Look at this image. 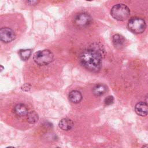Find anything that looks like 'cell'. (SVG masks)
I'll return each mask as SVG.
<instances>
[{
  "instance_id": "obj_13",
  "label": "cell",
  "mask_w": 148,
  "mask_h": 148,
  "mask_svg": "<svg viewBox=\"0 0 148 148\" xmlns=\"http://www.w3.org/2000/svg\"><path fill=\"white\" fill-rule=\"evenodd\" d=\"M27 121L30 124H35L38 120L39 117L37 113L35 111L28 112L27 114Z\"/></svg>"
},
{
  "instance_id": "obj_18",
  "label": "cell",
  "mask_w": 148,
  "mask_h": 148,
  "mask_svg": "<svg viewBox=\"0 0 148 148\" xmlns=\"http://www.w3.org/2000/svg\"><path fill=\"white\" fill-rule=\"evenodd\" d=\"M86 1H92V0H86Z\"/></svg>"
},
{
  "instance_id": "obj_9",
  "label": "cell",
  "mask_w": 148,
  "mask_h": 148,
  "mask_svg": "<svg viewBox=\"0 0 148 148\" xmlns=\"http://www.w3.org/2000/svg\"><path fill=\"white\" fill-rule=\"evenodd\" d=\"M14 113L18 116H23L28 113V109L23 103H18L14 108Z\"/></svg>"
},
{
  "instance_id": "obj_1",
  "label": "cell",
  "mask_w": 148,
  "mask_h": 148,
  "mask_svg": "<svg viewBox=\"0 0 148 148\" xmlns=\"http://www.w3.org/2000/svg\"><path fill=\"white\" fill-rule=\"evenodd\" d=\"M102 54L95 48L84 50L79 56V61L82 65L89 71L98 72L102 67Z\"/></svg>"
},
{
  "instance_id": "obj_16",
  "label": "cell",
  "mask_w": 148,
  "mask_h": 148,
  "mask_svg": "<svg viewBox=\"0 0 148 148\" xmlns=\"http://www.w3.org/2000/svg\"><path fill=\"white\" fill-rule=\"evenodd\" d=\"M30 88H31V85H29V84H25L22 87V89L24 91H25H25H29L30 90Z\"/></svg>"
},
{
  "instance_id": "obj_10",
  "label": "cell",
  "mask_w": 148,
  "mask_h": 148,
  "mask_svg": "<svg viewBox=\"0 0 148 148\" xmlns=\"http://www.w3.org/2000/svg\"><path fill=\"white\" fill-rule=\"evenodd\" d=\"M59 127L61 129L63 130L68 131L72 129L73 127V123L71 119L68 118H64L60 120L59 123Z\"/></svg>"
},
{
  "instance_id": "obj_2",
  "label": "cell",
  "mask_w": 148,
  "mask_h": 148,
  "mask_svg": "<svg viewBox=\"0 0 148 148\" xmlns=\"http://www.w3.org/2000/svg\"><path fill=\"white\" fill-rule=\"evenodd\" d=\"M111 16L118 21L126 20L130 14V9L127 6L123 3L114 5L110 10Z\"/></svg>"
},
{
  "instance_id": "obj_11",
  "label": "cell",
  "mask_w": 148,
  "mask_h": 148,
  "mask_svg": "<svg viewBox=\"0 0 148 148\" xmlns=\"http://www.w3.org/2000/svg\"><path fill=\"white\" fill-rule=\"evenodd\" d=\"M107 89L105 85L103 84H96L92 88V92L95 96H101L105 94Z\"/></svg>"
},
{
  "instance_id": "obj_17",
  "label": "cell",
  "mask_w": 148,
  "mask_h": 148,
  "mask_svg": "<svg viewBox=\"0 0 148 148\" xmlns=\"http://www.w3.org/2000/svg\"><path fill=\"white\" fill-rule=\"evenodd\" d=\"M39 0H27V2L30 5H35L38 2Z\"/></svg>"
},
{
  "instance_id": "obj_7",
  "label": "cell",
  "mask_w": 148,
  "mask_h": 148,
  "mask_svg": "<svg viewBox=\"0 0 148 148\" xmlns=\"http://www.w3.org/2000/svg\"><path fill=\"white\" fill-rule=\"evenodd\" d=\"M136 114L140 116H145L148 114V103L145 102H139L135 106Z\"/></svg>"
},
{
  "instance_id": "obj_15",
  "label": "cell",
  "mask_w": 148,
  "mask_h": 148,
  "mask_svg": "<svg viewBox=\"0 0 148 148\" xmlns=\"http://www.w3.org/2000/svg\"><path fill=\"white\" fill-rule=\"evenodd\" d=\"M114 102V98L112 96H108L104 100V103L106 105H111Z\"/></svg>"
},
{
  "instance_id": "obj_3",
  "label": "cell",
  "mask_w": 148,
  "mask_h": 148,
  "mask_svg": "<svg viewBox=\"0 0 148 148\" xmlns=\"http://www.w3.org/2000/svg\"><path fill=\"white\" fill-rule=\"evenodd\" d=\"M53 53L47 49L36 52L33 57L34 62L39 65H46L50 64L53 60Z\"/></svg>"
},
{
  "instance_id": "obj_12",
  "label": "cell",
  "mask_w": 148,
  "mask_h": 148,
  "mask_svg": "<svg viewBox=\"0 0 148 148\" xmlns=\"http://www.w3.org/2000/svg\"><path fill=\"white\" fill-rule=\"evenodd\" d=\"M112 42L116 47H121L124 44V38L119 34H115L112 36Z\"/></svg>"
},
{
  "instance_id": "obj_5",
  "label": "cell",
  "mask_w": 148,
  "mask_h": 148,
  "mask_svg": "<svg viewBox=\"0 0 148 148\" xmlns=\"http://www.w3.org/2000/svg\"><path fill=\"white\" fill-rule=\"evenodd\" d=\"M92 21L91 16L84 12L77 14L73 20L75 25L79 28H84L88 26Z\"/></svg>"
},
{
  "instance_id": "obj_8",
  "label": "cell",
  "mask_w": 148,
  "mask_h": 148,
  "mask_svg": "<svg viewBox=\"0 0 148 148\" xmlns=\"http://www.w3.org/2000/svg\"><path fill=\"white\" fill-rule=\"evenodd\" d=\"M68 98L71 102L77 103L82 99V95L80 91L77 90H73L69 92Z\"/></svg>"
},
{
  "instance_id": "obj_6",
  "label": "cell",
  "mask_w": 148,
  "mask_h": 148,
  "mask_svg": "<svg viewBox=\"0 0 148 148\" xmlns=\"http://www.w3.org/2000/svg\"><path fill=\"white\" fill-rule=\"evenodd\" d=\"M16 38L14 32L10 28L3 27L0 29V39L4 43H9Z\"/></svg>"
},
{
  "instance_id": "obj_14",
  "label": "cell",
  "mask_w": 148,
  "mask_h": 148,
  "mask_svg": "<svg viewBox=\"0 0 148 148\" xmlns=\"http://www.w3.org/2000/svg\"><path fill=\"white\" fill-rule=\"evenodd\" d=\"M32 51L30 49H21L18 51V54L21 59L23 61L27 60L31 56Z\"/></svg>"
},
{
  "instance_id": "obj_4",
  "label": "cell",
  "mask_w": 148,
  "mask_h": 148,
  "mask_svg": "<svg viewBox=\"0 0 148 148\" xmlns=\"http://www.w3.org/2000/svg\"><path fill=\"white\" fill-rule=\"evenodd\" d=\"M129 29L134 34H139L143 32L146 28L145 21L139 17L131 18L128 23Z\"/></svg>"
}]
</instances>
